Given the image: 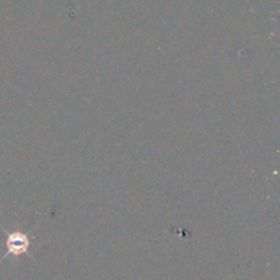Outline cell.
I'll use <instances>...</instances> for the list:
<instances>
[{"label":"cell","mask_w":280,"mask_h":280,"mask_svg":"<svg viewBox=\"0 0 280 280\" xmlns=\"http://www.w3.org/2000/svg\"><path fill=\"white\" fill-rule=\"evenodd\" d=\"M6 246H7V254L21 256L23 253H26L31 246L29 235L22 231L6 233Z\"/></svg>","instance_id":"6da1fadb"}]
</instances>
